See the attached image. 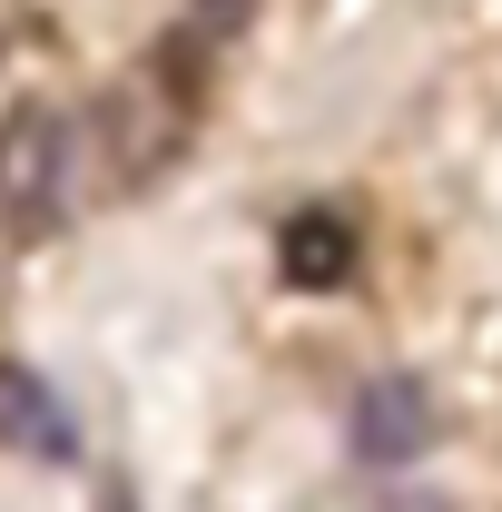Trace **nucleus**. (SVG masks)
I'll list each match as a JSON object with an SVG mask.
<instances>
[{"instance_id": "f257e3e1", "label": "nucleus", "mask_w": 502, "mask_h": 512, "mask_svg": "<svg viewBox=\"0 0 502 512\" xmlns=\"http://www.w3.org/2000/svg\"><path fill=\"white\" fill-rule=\"evenodd\" d=\"M69 217V109L20 99L0 119V227L10 237H50Z\"/></svg>"}, {"instance_id": "f03ea898", "label": "nucleus", "mask_w": 502, "mask_h": 512, "mask_svg": "<svg viewBox=\"0 0 502 512\" xmlns=\"http://www.w3.org/2000/svg\"><path fill=\"white\" fill-rule=\"evenodd\" d=\"M99 138H109V168H119L128 188H138V178H158V168L178 158V138H188L178 79H168V69H138V79H119V89L99 99Z\"/></svg>"}, {"instance_id": "7ed1b4c3", "label": "nucleus", "mask_w": 502, "mask_h": 512, "mask_svg": "<svg viewBox=\"0 0 502 512\" xmlns=\"http://www.w3.org/2000/svg\"><path fill=\"white\" fill-rule=\"evenodd\" d=\"M434 434H443V424H434V394H424L414 375H375L365 394H355V453L384 463V473H404Z\"/></svg>"}, {"instance_id": "20e7f679", "label": "nucleus", "mask_w": 502, "mask_h": 512, "mask_svg": "<svg viewBox=\"0 0 502 512\" xmlns=\"http://www.w3.org/2000/svg\"><path fill=\"white\" fill-rule=\"evenodd\" d=\"M0 444L40 453V463H69V453H79V434H69V414H60V394L30 375V365H0Z\"/></svg>"}, {"instance_id": "39448f33", "label": "nucleus", "mask_w": 502, "mask_h": 512, "mask_svg": "<svg viewBox=\"0 0 502 512\" xmlns=\"http://www.w3.org/2000/svg\"><path fill=\"white\" fill-rule=\"evenodd\" d=\"M355 276V217H286V286H345Z\"/></svg>"}, {"instance_id": "423d86ee", "label": "nucleus", "mask_w": 502, "mask_h": 512, "mask_svg": "<svg viewBox=\"0 0 502 512\" xmlns=\"http://www.w3.org/2000/svg\"><path fill=\"white\" fill-rule=\"evenodd\" d=\"M247 10H256V0H188V20L207 30V40H227V30H237Z\"/></svg>"}, {"instance_id": "0eeeda50", "label": "nucleus", "mask_w": 502, "mask_h": 512, "mask_svg": "<svg viewBox=\"0 0 502 512\" xmlns=\"http://www.w3.org/2000/svg\"><path fill=\"white\" fill-rule=\"evenodd\" d=\"M384 512H443V503H434V493H394Z\"/></svg>"}]
</instances>
